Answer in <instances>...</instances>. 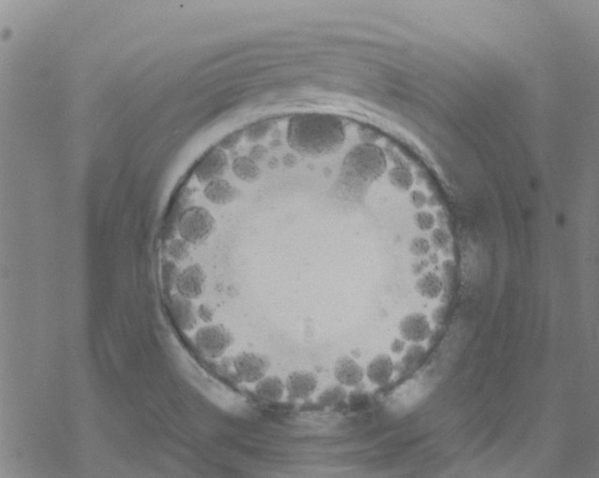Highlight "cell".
<instances>
[{
  "label": "cell",
  "mask_w": 599,
  "mask_h": 478,
  "mask_svg": "<svg viewBox=\"0 0 599 478\" xmlns=\"http://www.w3.org/2000/svg\"><path fill=\"white\" fill-rule=\"evenodd\" d=\"M386 167L383 150L374 143H364L352 148L342 163L337 185L339 198L361 202L369 186L383 175Z\"/></svg>",
  "instance_id": "7a4b0ae2"
},
{
  "label": "cell",
  "mask_w": 599,
  "mask_h": 478,
  "mask_svg": "<svg viewBox=\"0 0 599 478\" xmlns=\"http://www.w3.org/2000/svg\"><path fill=\"white\" fill-rule=\"evenodd\" d=\"M198 315L200 320L211 324L213 320V317H215V311H213V306L208 305V304H201L198 308Z\"/></svg>",
  "instance_id": "d4e9b609"
},
{
  "label": "cell",
  "mask_w": 599,
  "mask_h": 478,
  "mask_svg": "<svg viewBox=\"0 0 599 478\" xmlns=\"http://www.w3.org/2000/svg\"><path fill=\"white\" fill-rule=\"evenodd\" d=\"M318 377L309 371H294L286 377V392L288 397L294 401H302L311 397L318 387Z\"/></svg>",
  "instance_id": "52a82bcc"
},
{
  "label": "cell",
  "mask_w": 599,
  "mask_h": 478,
  "mask_svg": "<svg viewBox=\"0 0 599 478\" xmlns=\"http://www.w3.org/2000/svg\"><path fill=\"white\" fill-rule=\"evenodd\" d=\"M216 227V220L206 208L191 207L180 216L178 233L191 245H198L210 238Z\"/></svg>",
  "instance_id": "3957f363"
},
{
  "label": "cell",
  "mask_w": 599,
  "mask_h": 478,
  "mask_svg": "<svg viewBox=\"0 0 599 478\" xmlns=\"http://www.w3.org/2000/svg\"><path fill=\"white\" fill-rule=\"evenodd\" d=\"M438 260H439V258H438V256L437 255V253H430V262H432V264H437L438 262Z\"/></svg>",
  "instance_id": "f546056e"
},
{
  "label": "cell",
  "mask_w": 599,
  "mask_h": 478,
  "mask_svg": "<svg viewBox=\"0 0 599 478\" xmlns=\"http://www.w3.org/2000/svg\"><path fill=\"white\" fill-rule=\"evenodd\" d=\"M399 329L401 338L412 344H421L432 335L429 319L421 313L407 314L400 321Z\"/></svg>",
  "instance_id": "9c48e42d"
},
{
  "label": "cell",
  "mask_w": 599,
  "mask_h": 478,
  "mask_svg": "<svg viewBox=\"0 0 599 478\" xmlns=\"http://www.w3.org/2000/svg\"><path fill=\"white\" fill-rule=\"evenodd\" d=\"M448 309L445 306H438L434 309L432 313V320L435 324H443L447 319Z\"/></svg>",
  "instance_id": "484cf974"
},
{
  "label": "cell",
  "mask_w": 599,
  "mask_h": 478,
  "mask_svg": "<svg viewBox=\"0 0 599 478\" xmlns=\"http://www.w3.org/2000/svg\"><path fill=\"white\" fill-rule=\"evenodd\" d=\"M233 366L241 382L256 384L266 376L269 361L255 352L243 351L233 359Z\"/></svg>",
  "instance_id": "5b68a950"
},
{
  "label": "cell",
  "mask_w": 599,
  "mask_h": 478,
  "mask_svg": "<svg viewBox=\"0 0 599 478\" xmlns=\"http://www.w3.org/2000/svg\"><path fill=\"white\" fill-rule=\"evenodd\" d=\"M346 128L336 116L324 113H300L291 118L286 140L298 154L321 158L341 149Z\"/></svg>",
  "instance_id": "6da1fadb"
},
{
  "label": "cell",
  "mask_w": 599,
  "mask_h": 478,
  "mask_svg": "<svg viewBox=\"0 0 599 478\" xmlns=\"http://www.w3.org/2000/svg\"><path fill=\"white\" fill-rule=\"evenodd\" d=\"M254 392L261 401L277 402L286 393V384L278 376H266L255 384Z\"/></svg>",
  "instance_id": "5bb4252c"
},
{
  "label": "cell",
  "mask_w": 599,
  "mask_h": 478,
  "mask_svg": "<svg viewBox=\"0 0 599 478\" xmlns=\"http://www.w3.org/2000/svg\"><path fill=\"white\" fill-rule=\"evenodd\" d=\"M430 241L432 245L437 249H444L449 246L450 242V236L444 229L438 228L432 231L430 235Z\"/></svg>",
  "instance_id": "603a6c76"
},
{
  "label": "cell",
  "mask_w": 599,
  "mask_h": 478,
  "mask_svg": "<svg viewBox=\"0 0 599 478\" xmlns=\"http://www.w3.org/2000/svg\"><path fill=\"white\" fill-rule=\"evenodd\" d=\"M389 180L394 187L401 191H408L414 185V176L411 171L402 166H397L390 171Z\"/></svg>",
  "instance_id": "ac0fdd59"
},
{
  "label": "cell",
  "mask_w": 599,
  "mask_h": 478,
  "mask_svg": "<svg viewBox=\"0 0 599 478\" xmlns=\"http://www.w3.org/2000/svg\"><path fill=\"white\" fill-rule=\"evenodd\" d=\"M428 266L426 260L419 261L412 267V271L415 273H420Z\"/></svg>",
  "instance_id": "f1b7e54d"
},
{
  "label": "cell",
  "mask_w": 599,
  "mask_h": 478,
  "mask_svg": "<svg viewBox=\"0 0 599 478\" xmlns=\"http://www.w3.org/2000/svg\"><path fill=\"white\" fill-rule=\"evenodd\" d=\"M204 195L216 205H228L238 198L239 191L225 178H220L206 185Z\"/></svg>",
  "instance_id": "4fadbf2b"
},
{
  "label": "cell",
  "mask_w": 599,
  "mask_h": 478,
  "mask_svg": "<svg viewBox=\"0 0 599 478\" xmlns=\"http://www.w3.org/2000/svg\"><path fill=\"white\" fill-rule=\"evenodd\" d=\"M229 168V158L220 147L213 148L196 166L195 175L200 183H207L222 178Z\"/></svg>",
  "instance_id": "8992f818"
},
{
  "label": "cell",
  "mask_w": 599,
  "mask_h": 478,
  "mask_svg": "<svg viewBox=\"0 0 599 478\" xmlns=\"http://www.w3.org/2000/svg\"><path fill=\"white\" fill-rule=\"evenodd\" d=\"M395 368L394 362L388 354H379L367 364L365 376L376 386H385L391 381Z\"/></svg>",
  "instance_id": "7c38bea8"
},
{
  "label": "cell",
  "mask_w": 599,
  "mask_h": 478,
  "mask_svg": "<svg viewBox=\"0 0 599 478\" xmlns=\"http://www.w3.org/2000/svg\"><path fill=\"white\" fill-rule=\"evenodd\" d=\"M443 289H444V282L438 274L432 271L423 274L415 282V289L417 293L430 300L437 299L441 295Z\"/></svg>",
  "instance_id": "9a60e30c"
},
{
  "label": "cell",
  "mask_w": 599,
  "mask_h": 478,
  "mask_svg": "<svg viewBox=\"0 0 599 478\" xmlns=\"http://www.w3.org/2000/svg\"><path fill=\"white\" fill-rule=\"evenodd\" d=\"M167 253L171 260L181 262L189 258L191 253V244L182 238H173L167 245Z\"/></svg>",
  "instance_id": "d6986e66"
},
{
  "label": "cell",
  "mask_w": 599,
  "mask_h": 478,
  "mask_svg": "<svg viewBox=\"0 0 599 478\" xmlns=\"http://www.w3.org/2000/svg\"><path fill=\"white\" fill-rule=\"evenodd\" d=\"M170 311L175 323L183 331H191L198 324V309L192 299L180 293L173 294L170 299Z\"/></svg>",
  "instance_id": "30bf717a"
},
{
  "label": "cell",
  "mask_w": 599,
  "mask_h": 478,
  "mask_svg": "<svg viewBox=\"0 0 599 478\" xmlns=\"http://www.w3.org/2000/svg\"><path fill=\"white\" fill-rule=\"evenodd\" d=\"M346 386L341 384H331L326 387L317 397V402L319 406L324 408H331L337 405L342 404L347 399Z\"/></svg>",
  "instance_id": "e0dca14e"
},
{
  "label": "cell",
  "mask_w": 599,
  "mask_h": 478,
  "mask_svg": "<svg viewBox=\"0 0 599 478\" xmlns=\"http://www.w3.org/2000/svg\"><path fill=\"white\" fill-rule=\"evenodd\" d=\"M334 376L341 386L356 387L364 381L365 371L356 360L348 355H342L335 362Z\"/></svg>",
  "instance_id": "8fae6325"
},
{
  "label": "cell",
  "mask_w": 599,
  "mask_h": 478,
  "mask_svg": "<svg viewBox=\"0 0 599 478\" xmlns=\"http://www.w3.org/2000/svg\"><path fill=\"white\" fill-rule=\"evenodd\" d=\"M205 284L206 273L200 264H193L180 271L176 289L178 293L193 300L202 295Z\"/></svg>",
  "instance_id": "ba28073f"
},
{
  "label": "cell",
  "mask_w": 599,
  "mask_h": 478,
  "mask_svg": "<svg viewBox=\"0 0 599 478\" xmlns=\"http://www.w3.org/2000/svg\"><path fill=\"white\" fill-rule=\"evenodd\" d=\"M415 224L421 231H430L435 225V218L429 212H419L414 216Z\"/></svg>",
  "instance_id": "cb8c5ba5"
},
{
  "label": "cell",
  "mask_w": 599,
  "mask_h": 478,
  "mask_svg": "<svg viewBox=\"0 0 599 478\" xmlns=\"http://www.w3.org/2000/svg\"><path fill=\"white\" fill-rule=\"evenodd\" d=\"M411 202L415 208L421 209L427 203V198L425 194L420 191H414L411 194Z\"/></svg>",
  "instance_id": "4316f807"
},
{
  "label": "cell",
  "mask_w": 599,
  "mask_h": 478,
  "mask_svg": "<svg viewBox=\"0 0 599 478\" xmlns=\"http://www.w3.org/2000/svg\"><path fill=\"white\" fill-rule=\"evenodd\" d=\"M392 353L401 354L406 349V341L403 338H396L392 340L391 346H390Z\"/></svg>",
  "instance_id": "83f0119b"
},
{
  "label": "cell",
  "mask_w": 599,
  "mask_h": 478,
  "mask_svg": "<svg viewBox=\"0 0 599 478\" xmlns=\"http://www.w3.org/2000/svg\"><path fill=\"white\" fill-rule=\"evenodd\" d=\"M410 253L414 256H424L430 251V242L427 238L417 236L412 238L409 246Z\"/></svg>",
  "instance_id": "7402d4cb"
},
{
  "label": "cell",
  "mask_w": 599,
  "mask_h": 478,
  "mask_svg": "<svg viewBox=\"0 0 599 478\" xmlns=\"http://www.w3.org/2000/svg\"><path fill=\"white\" fill-rule=\"evenodd\" d=\"M180 271H178L177 262L173 260H166L162 264V282L163 287L166 291L170 293L174 289H176L178 276Z\"/></svg>",
  "instance_id": "44dd1931"
},
{
  "label": "cell",
  "mask_w": 599,
  "mask_h": 478,
  "mask_svg": "<svg viewBox=\"0 0 599 478\" xmlns=\"http://www.w3.org/2000/svg\"><path fill=\"white\" fill-rule=\"evenodd\" d=\"M193 340L201 353L208 358L218 359L230 349L233 335L222 324H209L196 332Z\"/></svg>",
  "instance_id": "277c9868"
},
{
  "label": "cell",
  "mask_w": 599,
  "mask_h": 478,
  "mask_svg": "<svg viewBox=\"0 0 599 478\" xmlns=\"http://www.w3.org/2000/svg\"><path fill=\"white\" fill-rule=\"evenodd\" d=\"M233 172L242 182L253 183L258 182L261 176L260 167L255 160L249 157H238L233 160Z\"/></svg>",
  "instance_id": "2e32d148"
},
{
  "label": "cell",
  "mask_w": 599,
  "mask_h": 478,
  "mask_svg": "<svg viewBox=\"0 0 599 478\" xmlns=\"http://www.w3.org/2000/svg\"><path fill=\"white\" fill-rule=\"evenodd\" d=\"M425 354H426V349L421 344H412L405 351L403 358L401 360L402 366L405 369L414 368L424 358Z\"/></svg>",
  "instance_id": "ffe728a7"
}]
</instances>
